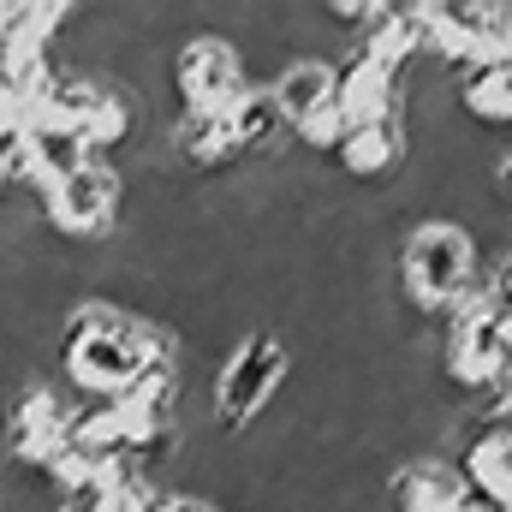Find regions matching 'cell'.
<instances>
[{"instance_id":"obj_1","label":"cell","mask_w":512,"mask_h":512,"mask_svg":"<svg viewBox=\"0 0 512 512\" xmlns=\"http://www.w3.org/2000/svg\"><path fill=\"white\" fill-rule=\"evenodd\" d=\"M483 268H477V239H471V227H459V221H417L411 233H405V245H399V298H405V310L417 316V322H429V328H441L447 322V310L471 292V280H477Z\"/></svg>"},{"instance_id":"obj_2","label":"cell","mask_w":512,"mask_h":512,"mask_svg":"<svg viewBox=\"0 0 512 512\" xmlns=\"http://www.w3.org/2000/svg\"><path fill=\"white\" fill-rule=\"evenodd\" d=\"M72 399L48 376H24V382L6 387V405H0V465H12L18 477H42L54 465V453L66 447L72 435Z\"/></svg>"},{"instance_id":"obj_3","label":"cell","mask_w":512,"mask_h":512,"mask_svg":"<svg viewBox=\"0 0 512 512\" xmlns=\"http://www.w3.org/2000/svg\"><path fill=\"white\" fill-rule=\"evenodd\" d=\"M292 376V352L280 334H239L233 352L221 358V376H215V423L227 435H251L256 423L274 411V393Z\"/></svg>"},{"instance_id":"obj_4","label":"cell","mask_w":512,"mask_h":512,"mask_svg":"<svg viewBox=\"0 0 512 512\" xmlns=\"http://www.w3.org/2000/svg\"><path fill=\"white\" fill-rule=\"evenodd\" d=\"M120 209H126V173L114 161H90L42 191V227L78 245L108 239L120 227Z\"/></svg>"},{"instance_id":"obj_5","label":"cell","mask_w":512,"mask_h":512,"mask_svg":"<svg viewBox=\"0 0 512 512\" xmlns=\"http://www.w3.org/2000/svg\"><path fill=\"white\" fill-rule=\"evenodd\" d=\"M173 102H179V120H203V114H221L251 78H245V54L227 42V36H191L179 42L173 54Z\"/></svg>"},{"instance_id":"obj_6","label":"cell","mask_w":512,"mask_h":512,"mask_svg":"<svg viewBox=\"0 0 512 512\" xmlns=\"http://www.w3.org/2000/svg\"><path fill=\"white\" fill-rule=\"evenodd\" d=\"M453 417H465V453L453 459L465 477V495L483 501L489 512H507L512 501V435L507 417H477L465 405H453Z\"/></svg>"},{"instance_id":"obj_7","label":"cell","mask_w":512,"mask_h":512,"mask_svg":"<svg viewBox=\"0 0 512 512\" xmlns=\"http://www.w3.org/2000/svg\"><path fill=\"white\" fill-rule=\"evenodd\" d=\"M387 512H459L471 495H465V477L447 453H411L399 459L382 477Z\"/></svg>"},{"instance_id":"obj_8","label":"cell","mask_w":512,"mask_h":512,"mask_svg":"<svg viewBox=\"0 0 512 512\" xmlns=\"http://www.w3.org/2000/svg\"><path fill=\"white\" fill-rule=\"evenodd\" d=\"M352 185H382L393 173L411 167V137H405V120L387 114V120H364V126H346L334 155H328Z\"/></svg>"},{"instance_id":"obj_9","label":"cell","mask_w":512,"mask_h":512,"mask_svg":"<svg viewBox=\"0 0 512 512\" xmlns=\"http://www.w3.org/2000/svg\"><path fill=\"white\" fill-rule=\"evenodd\" d=\"M268 102H274V114H280L286 131H298L304 120H316V114L334 102V60H328L322 48H292L286 60H274Z\"/></svg>"},{"instance_id":"obj_10","label":"cell","mask_w":512,"mask_h":512,"mask_svg":"<svg viewBox=\"0 0 512 512\" xmlns=\"http://www.w3.org/2000/svg\"><path fill=\"white\" fill-rule=\"evenodd\" d=\"M453 102L465 108V120L483 131H507L512 120V60H477L453 78Z\"/></svg>"},{"instance_id":"obj_11","label":"cell","mask_w":512,"mask_h":512,"mask_svg":"<svg viewBox=\"0 0 512 512\" xmlns=\"http://www.w3.org/2000/svg\"><path fill=\"white\" fill-rule=\"evenodd\" d=\"M221 126L233 137V149L239 155H268L274 143H280V114H274V102H268V84H245L227 108H221Z\"/></svg>"},{"instance_id":"obj_12","label":"cell","mask_w":512,"mask_h":512,"mask_svg":"<svg viewBox=\"0 0 512 512\" xmlns=\"http://www.w3.org/2000/svg\"><path fill=\"white\" fill-rule=\"evenodd\" d=\"M155 512H221V501L203 495V489H161V507Z\"/></svg>"},{"instance_id":"obj_13","label":"cell","mask_w":512,"mask_h":512,"mask_svg":"<svg viewBox=\"0 0 512 512\" xmlns=\"http://www.w3.org/2000/svg\"><path fill=\"white\" fill-rule=\"evenodd\" d=\"M459 512H489V507H483V501H465V507H459Z\"/></svg>"},{"instance_id":"obj_14","label":"cell","mask_w":512,"mask_h":512,"mask_svg":"<svg viewBox=\"0 0 512 512\" xmlns=\"http://www.w3.org/2000/svg\"><path fill=\"white\" fill-rule=\"evenodd\" d=\"M0 512H6V495H0Z\"/></svg>"}]
</instances>
